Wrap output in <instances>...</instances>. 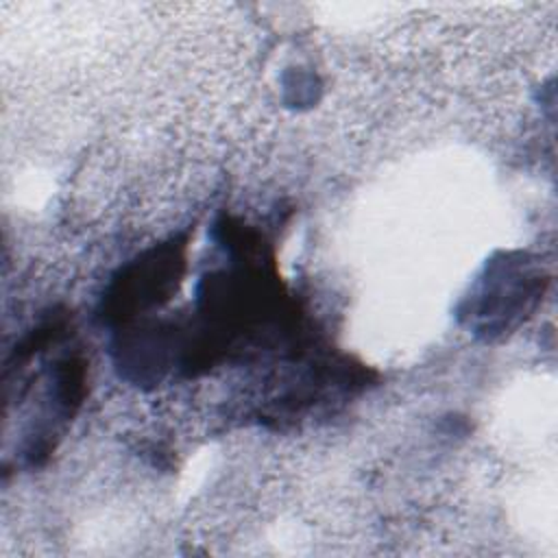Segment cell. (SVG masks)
Returning <instances> with one entry per match:
<instances>
[{"label": "cell", "instance_id": "cell-1", "mask_svg": "<svg viewBox=\"0 0 558 558\" xmlns=\"http://www.w3.org/2000/svg\"><path fill=\"white\" fill-rule=\"evenodd\" d=\"M183 270V253L181 246H161L155 253L146 255L142 262L131 264L122 279L113 286V294L109 299L111 316L129 318L133 312L157 305L168 299L172 288L179 283Z\"/></svg>", "mask_w": 558, "mask_h": 558}]
</instances>
